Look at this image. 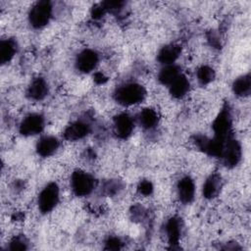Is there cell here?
<instances>
[{
	"label": "cell",
	"instance_id": "cell-1",
	"mask_svg": "<svg viewBox=\"0 0 251 251\" xmlns=\"http://www.w3.org/2000/svg\"><path fill=\"white\" fill-rule=\"evenodd\" d=\"M146 92L142 85L130 82L120 86L115 92L116 101L124 106L138 104L145 98Z\"/></svg>",
	"mask_w": 251,
	"mask_h": 251
},
{
	"label": "cell",
	"instance_id": "cell-2",
	"mask_svg": "<svg viewBox=\"0 0 251 251\" xmlns=\"http://www.w3.org/2000/svg\"><path fill=\"white\" fill-rule=\"evenodd\" d=\"M52 15V6L49 1L37 2L30 10L28 20L30 25L35 28L46 25Z\"/></svg>",
	"mask_w": 251,
	"mask_h": 251
},
{
	"label": "cell",
	"instance_id": "cell-3",
	"mask_svg": "<svg viewBox=\"0 0 251 251\" xmlns=\"http://www.w3.org/2000/svg\"><path fill=\"white\" fill-rule=\"evenodd\" d=\"M71 184L75 195L86 196L92 192L95 181L93 176L89 174L82 171H75L72 175Z\"/></svg>",
	"mask_w": 251,
	"mask_h": 251
},
{
	"label": "cell",
	"instance_id": "cell-4",
	"mask_svg": "<svg viewBox=\"0 0 251 251\" xmlns=\"http://www.w3.org/2000/svg\"><path fill=\"white\" fill-rule=\"evenodd\" d=\"M59 201V188L54 182L47 184L38 196V208L42 213L51 212Z\"/></svg>",
	"mask_w": 251,
	"mask_h": 251
},
{
	"label": "cell",
	"instance_id": "cell-5",
	"mask_svg": "<svg viewBox=\"0 0 251 251\" xmlns=\"http://www.w3.org/2000/svg\"><path fill=\"white\" fill-rule=\"evenodd\" d=\"M212 126L215 133V138L225 142L226 139L231 137V117L227 109H223L220 112Z\"/></svg>",
	"mask_w": 251,
	"mask_h": 251
},
{
	"label": "cell",
	"instance_id": "cell-6",
	"mask_svg": "<svg viewBox=\"0 0 251 251\" xmlns=\"http://www.w3.org/2000/svg\"><path fill=\"white\" fill-rule=\"evenodd\" d=\"M221 158L226 167L232 168L236 166L241 159V147L238 141L231 137L226 139L224 143Z\"/></svg>",
	"mask_w": 251,
	"mask_h": 251
},
{
	"label": "cell",
	"instance_id": "cell-7",
	"mask_svg": "<svg viewBox=\"0 0 251 251\" xmlns=\"http://www.w3.org/2000/svg\"><path fill=\"white\" fill-rule=\"evenodd\" d=\"M44 127V119L39 114H30L26 116L20 125V132L23 135H35L42 131Z\"/></svg>",
	"mask_w": 251,
	"mask_h": 251
},
{
	"label": "cell",
	"instance_id": "cell-8",
	"mask_svg": "<svg viewBox=\"0 0 251 251\" xmlns=\"http://www.w3.org/2000/svg\"><path fill=\"white\" fill-rule=\"evenodd\" d=\"M98 63V55L95 51L85 49L81 51L75 61V66L78 71L82 73L91 72Z\"/></svg>",
	"mask_w": 251,
	"mask_h": 251
},
{
	"label": "cell",
	"instance_id": "cell-9",
	"mask_svg": "<svg viewBox=\"0 0 251 251\" xmlns=\"http://www.w3.org/2000/svg\"><path fill=\"white\" fill-rule=\"evenodd\" d=\"M134 127L132 119L127 114H120L114 119V131L120 138H127Z\"/></svg>",
	"mask_w": 251,
	"mask_h": 251
},
{
	"label": "cell",
	"instance_id": "cell-10",
	"mask_svg": "<svg viewBox=\"0 0 251 251\" xmlns=\"http://www.w3.org/2000/svg\"><path fill=\"white\" fill-rule=\"evenodd\" d=\"M88 132L89 126L84 122L77 121L67 126V128L64 131V136L68 140L75 141L83 138L88 134Z\"/></svg>",
	"mask_w": 251,
	"mask_h": 251
},
{
	"label": "cell",
	"instance_id": "cell-11",
	"mask_svg": "<svg viewBox=\"0 0 251 251\" xmlns=\"http://www.w3.org/2000/svg\"><path fill=\"white\" fill-rule=\"evenodd\" d=\"M177 194L179 197V200L184 203H190L195 194V185L193 180L189 176L182 177L177 184Z\"/></svg>",
	"mask_w": 251,
	"mask_h": 251
},
{
	"label": "cell",
	"instance_id": "cell-12",
	"mask_svg": "<svg viewBox=\"0 0 251 251\" xmlns=\"http://www.w3.org/2000/svg\"><path fill=\"white\" fill-rule=\"evenodd\" d=\"M181 48L179 45L169 44L161 48L158 53V61L163 65H172L180 55Z\"/></svg>",
	"mask_w": 251,
	"mask_h": 251
},
{
	"label": "cell",
	"instance_id": "cell-13",
	"mask_svg": "<svg viewBox=\"0 0 251 251\" xmlns=\"http://www.w3.org/2000/svg\"><path fill=\"white\" fill-rule=\"evenodd\" d=\"M48 93L47 82L43 78H35L27 87L26 95L32 100H42Z\"/></svg>",
	"mask_w": 251,
	"mask_h": 251
},
{
	"label": "cell",
	"instance_id": "cell-14",
	"mask_svg": "<svg viewBox=\"0 0 251 251\" xmlns=\"http://www.w3.org/2000/svg\"><path fill=\"white\" fill-rule=\"evenodd\" d=\"M59 147V141L54 136H43L39 139L36 145L37 153L42 157L53 155Z\"/></svg>",
	"mask_w": 251,
	"mask_h": 251
},
{
	"label": "cell",
	"instance_id": "cell-15",
	"mask_svg": "<svg viewBox=\"0 0 251 251\" xmlns=\"http://www.w3.org/2000/svg\"><path fill=\"white\" fill-rule=\"evenodd\" d=\"M222 187V181H221V177L219 175H212L210 176L204 185H203V195L206 198H214L216 197Z\"/></svg>",
	"mask_w": 251,
	"mask_h": 251
},
{
	"label": "cell",
	"instance_id": "cell-16",
	"mask_svg": "<svg viewBox=\"0 0 251 251\" xmlns=\"http://www.w3.org/2000/svg\"><path fill=\"white\" fill-rule=\"evenodd\" d=\"M170 93L175 98H181L189 89V81L185 75H179L170 85Z\"/></svg>",
	"mask_w": 251,
	"mask_h": 251
},
{
	"label": "cell",
	"instance_id": "cell-17",
	"mask_svg": "<svg viewBox=\"0 0 251 251\" xmlns=\"http://www.w3.org/2000/svg\"><path fill=\"white\" fill-rule=\"evenodd\" d=\"M180 75L179 68L176 65H166L159 73V80L165 85H170Z\"/></svg>",
	"mask_w": 251,
	"mask_h": 251
},
{
	"label": "cell",
	"instance_id": "cell-18",
	"mask_svg": "<svg viewBox=\"0 0 251 251\" xmlns=\"http://www.w3.org/2000/svg\"><path fill=\"white\" fill-rule=\"evenodd\" d=\"M17 51L16 42L12 39L2 40L0 43V62L2 64L8 63L15 56Z\"/></svg>",
	"mask_w": 251,
	"mask_h": 251
},
{
	"label": "cell",
	"instance_id": "cell-19",
	"mask_svg": "<svg viewBox=\"0 0 251 251\" xmlns=\"http://www.w3.org/2000/svg\"><path fill=\"white\" fill-rule=\"evenodd\" d=\"M232 90L237 96H247L251 90L250 75H244L236 78L232 84Z\"/></svg>",
	"mask_w": 251,
	"mask_h": 251
},
{
	"label": "cell",
	"instance_id": "cell-20",
	"mask_svg": "<svg viewBox=\"0 0 251 251\" xmlns=\"http://www.w3.org/2000/svg\"><path fill=\"white\" fill-rule=\"evenodd\" d=\"M166 232L170 244H176L180 236L179 221L176 218L169 220V222L166 225Z\"/></svg>",
	"mask_w": 251,
	"mask_h": 251
},
{
	"label": "cell",
	"instance_id": "cell-21",
	"mask_svg": "<svg viewBox=\"0 0 251 251\" xmlns=\"http://www.w3.org/2000/svg\"><path fill=\"white\" fill-rule=\"evenodd\" d=\"M158 122L157 113L150 108L142 110L139 114V123L145 128H152L156 126Z\"/></svg>",
	"mask_w": 251,
	"mask_h": 251
},
{
	"label": "cell",
	"instance_id": "cell-22",
	"mask_svg": "<svg viewBox=\"0 0 251 251\" xmlns=\"http://www.w3.org/2000/svg\"><path fill=\"white\" fill-rule=\"evenodd\" d=\"M215 77V72L208 66H202L197 71V78L201 84L210 83Z\"/></svg>",
	"mask_w": 251,
	"mask_h": 251
},
{
	"label": "cell",
	"instance_id": "cell-23",
	"mask_svg": "<svg viewBox=\"0 0 251 251\" xmlns=\"http://www.w3.org/2000/svg\"><path fill=\"white\" fill-rule=\"evenodd\" d=\"M27 243L25 242V238L23 237H15L11 242H10V247L9 249L11 250H25L27 248Z\"/></svg>",
	"mask_w": 251,
	"mask_h": 251
},
{
	"label": "cell",
	"instance_id": "cell-24",
	"mask_svg": "<svg viewBox=\"0 0 251 251\" xmlns=\"http://www.w3.org/2000/svg\"><path fill=\"white\" fill-rule=\"evenodd\" d=\"M138 191L143 195H149L153 191V185L149 180H143L138 185Z\"/></svg>",
	"mask_w": 251,
	"mask_h": 251
},
{
	"label": "cell",
	"instance_id": "cell-25",
	"mask_svg": "<svg viewBox=\"0 0 251 251\" xmlns=\"http://www.w3.org/2000/svg\"><path fill=\"white\" fill-rule=\"evenodd\" d=\"M121 246H122V242L117 237H111L106 242V248L107 249L117 250V249H120Z\"/></svg>",
	"mask_w": 251,
	"mask_h": 251
},
{
	"label": "cell",
	"instance_id": "cell-26",
	"mask_svg": "<svg viewBox=\"0 0 251 251\" xmlns=\"http://www.w3.org/2000/svg\"><path fill=\"white\" fill-rule=\"evenodd\" d=\"M120 190V184L117 181H109L105 185V191L108 194H115Z\"/></svg>",
	"mask_w": 251,
	"mask_h": 251
},
{
	"label": "cell",
	"instance_id": "cell-27",
	"mask_svg": "<svg viewBox=\"0 0 251 251\" xmlns=\"http://www.w3.org/2000/svg\"><path fill=\"white\" fill-rule=\"evenodd\" d=\"M106 77L101 74V73H97L96 75H95V81L97 82V83H103V82H105L106 81Z\"/></svg>",
	"mask_w": 251,
	"mask_h": 251
}]
</instances>
